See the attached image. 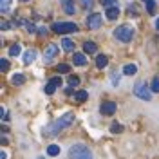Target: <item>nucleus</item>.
<instances>
[{
  "instance_id": "f257e3e1",
  "label": "nucleus",
  "mask_w": 159,
  "mask_h": 159,
  "mask_svg": "<svg viewBox=\"0 0 159 159\" xmlns=\"http://www.w3.org/2000/svg\"><path fill=\"white\" fill-rule=\"evenodd\" d=\"M72 121H74V114H72V112H67V114H63L61 118H58L56 121L49 123L47 127H43L42 134H43V136H56L58 132H61L63 129H67L69 125H72Z\"/></svg>"
},
{
  "instance_id": "f03ea898",
  "label": "nucleus",
  "mask_w": 159,
  "mask_h": 159,
  "mask_svg": "<svg viewBox=\"0 0 159 159\" xmlns=\"http://www.w3.org/2000/svg\"><path fill=\"white\" fill-rule=\"evenodd\" d=\"M69 159H94V157H92V152L85 145L76 143L69 148Z\"/></svg>"
},
{
  "instance_id": "7ed1b4c3",
  "label": "nucleus",
  "mask_w": 159,
  "mask_h": 159,
  "mask_svg": "<svg viewBox=\"0 0 159 159\" xmlns=\"http://www.w3.org/2000/svg\"><path fill=\"white\" fill-rule=\"evenodd\" d=\"M114 36H116L119 42H130V40L134 38V27L123 24V25H119V27L114 29Z\"/></svg>"
},
{
  "instance_id": "20e7f679",
  "label": "nucleus",
  "mask_w": 159,
  "mask_h": 159,
  "mask_svg": "<svg viewBox=\"0 0 159 159\" xmlns=\"http://www.w3.org/2000/svg\"><path fill=\"white\" fill-rule=\"evenodd\" d=\"M134 94H136L139 99H145V101H150V99H152V90L148 89V85H147L145 81H136V85H134Z\"/></svg>"
},
{
  "instance_id": "39448f33",
  "label": "nucleus",
  "mask_w": 159,
  "mask_h": 159,
  "mask_svg": "<svg viewBox=\"0 0 159 159\" xmlns=\"http://www.w3.org/2000/svg\"><path fill=\"white\" fill-rule=\"evenodd\" d=\"M51 29L58 34H65V33H76L78 31V25L72 24V22H56L51 25Z\"/></svg>"
},
{
  "instance_id": "423d86ee",
  "label": "nucleus",
  "mask_w": 159,
  "mask_h": 159,
  "mask_svg": "<svg viewBox=\"0 0 159 159\" xmlns=\"http://www.w3.org/2000/svg\"><path fill=\"white\" fill-rule=\"evenodd\" d=\"M101 22H103L101 15L99 13H92V15L87 16V27L89 29H99L101 27Z\"/></svg>"
},
{
  "instance_id": "0eeeda50",
  "label": "nucleus",
  "mask_w": 159,
  "mask_h": 159,
  "mask_svg": "<svg viewBox=\"0 0 159 159\" xmlns=\"http://www.w3.org/2000/svg\"><path fill=\"white\" fill-rule=\"evenodd\" d=\"M56 54H58V45H56V43H49V45L45 47V51H43V61L49 63Z\"/></svg>"
},
{
  "instance_id": "6e6552de",
  "label": "nucleus",
  "mask_w": 159,
  "mask_h": 159,
  "mask_svg": "<svg viewBox=\"0 0 159 159\" xmlns=\"http://www.w3.org/2000/svg\"><path fill=\"white\" fill-rule=\"evenodd\" d=\"M116 109H118L116 101H105V103H101V107H99V110H101L103 116H112V114L116 112Z\"/></svg>"
},
{
  "instance_id": "1a4fd4ad",
  "label": "nucleus",
  "mask_w": 159,
  "mask_h": 159,
  "mask_svg": "<svg viewBox=\"0 0 159 159\" xmlns=\"http://www.w3.org/2000/svg\"><path fill=\"white\" fill-rule=\"evenodd\" d=\"M60 85H61V78H60V76H56V78H52L49 81V83H47V85H45V94H54V90L58 89Z\"/></svg>"
},
{
  "instance_id": "9d476101",
  "label": "nucleus",
  "mask_w": 159,
  "mask_h": 159,
  "mask_svg": "<svg viewBox=\"0 0 159 159\" xmlns=\"http://www.w3.org/2000/svg\"><path fill=\"white\" fill-rule=\"evenodd\" d=\"M61 7L67 15H74L76 13V7H74V2L72 0H61Z\"/></svg>"
},
{
  "instance_id": "9b49d317",
  "label": "nucleus",
  "mask_w": 159,
  "mask_h": 159,
  "mask_svg": "<svg viewBox=\"0 0 159 159\" xmlns=\"http://www.w3.org/2000/svg\"><path fill=\"white\" fill-rule=\"evenodd\" d=\"M34 58H36V51H34V49H29V51H25V52H24V63H25V65L33 63Z\"/></svg>"
},
{
  "instance_id": "f8f14e48",
  "label": "nucleus",
  "mask_w": 159,
  "mask_h": 159,
  "mask_svg": "<svg viewBox=\"0 0 159 159\" xmlns=\"http://www.w3.org/2000/svg\"><path fill=\"white\" fill-rule=\"evenodd\" d=\"M72 61H74V65H78V67H83V65L87 63V58H85V54H81V52H76V54L72 56Z\"/></svg>"
},
{
  "instance_id": "ddd939ff",
  "label": "nucleus",
  "mask_w": 159,
  "mask_h": 159,
  "mask_svg": "<svg viewBox=\"0 0 159 159\" xmlns=\"http://www.w3.org/2000/svg\"><path fill=\"white\" fill-rule=\"evenodd\" d=\"M83 51H85L87 54H94V52L98 51V45H96L94 42H85V43H83Z\"/></svg>"
},
{
  "instance_id": "4468645a",
  "label": "nucleus",
  "mask_w": 159,
  "mask_h": 159,
  "mask_svg": "<svg viewBox=\"0 0 159 159\" xmlns=\"http://www.w3.org/2000/svg\"><path fill=\"white\" fill-rule=\"evenodd\" d=\"M105 15H107V20H116L119 16V7H109Z\"/></svg>"
},
{
  "instance_id": "2eb2a0df",
  "label": "nucleus",
  "mask_w": 159,
  "mask_h": 159,
  "mask_svg": "<svg viewBox=\"0 0 159 159\" xmlns=\"http://www.w3.org/2000/svg\"><path fill=\"white\" fill-rule=\"evenodd\" d=\"M107 63H109V58H107L105 54H99L98 58H96V67H98V69H105Z\"/></svg>"
},
{
  "instance_id": "dca6fc26",
  "label": "nucleus",
  "mask_w": 159,
  "mask_h": 159,
  "mask_svg": "<svg viewBox=\"0 0 159 159\" xmlns=\"http://www.w3.org/2000/svg\"><path fill=\"white\" fill-rule=\"evenodd\" d=\"M61 49L67 51V52H70V51L74 49V42H72L70 38H63L61 40Z\"/></svg>"
},
{
  "instance_id": "f3484780",
  "label": "nucleus",
  "mask_w": 159,
  "mask_h": 159,
  "mask_svg": "<svg viewBox=\"0 0 159 159\" xmlns=\"http://www.w3.org/2000/svg\"><path fill=\"white\" fill-rule=\"evenodd\" d=\"M138 72V67L134 65V63H127L125 67H123V74H127V76H132V74H136Z\"/></svg>"
},
{
  "instance_id": "a211bd4d",
  "label": "nucleus",
  "mask_w": 159,
  "mask_h": 159,
  "mask_svg": "<svg viewBox=\"0 0 159 159\" xmlns=\"http://www.w3.org/2000/svg\"><path fill=\"white\" fill-rule=\"evenodd\" d=\"M11 81H13V85H24L25 83V76L24 74H13V78H11Z\"/></svg>"
},
{
  "instance_id": "6ab92c4d",
  "label": "nucleus",
  "mask_w": 159,
  "mask_h": 159,
  "mask_svg": "<svg viewBox=\"0 0 159 159\" xmlns=\"http://www.w3.org/2000/svg\"><path fill=\"white\" fill-rule=\"evenodd\" d=\"M60 152H61V148H60L58 145H49V147H47V154H49L51 157H56Z\"/></svg>"
},
{
  "instance_id": "aec40b11",
  "label": "nucleus",
  "mask_w": 159,
  "mask_h": 159,
  "mask_svg": "<svg viewBox=\"0 0 159 159\" xmlns=\"http://www.w3.org/2000/svg\"><path fill=\"white\" fill-rule=\"evenodd\" d=\"M87 98H89V94H87V90H78V92L74 94V99H76V101H85Z\"/></svg>"
},
{
  "instance_id": "412c9836",
  "label": "nucleus",
  "mask_w": 159,
  "mask_h": 159,
  "mask_svg": "<svg viewBox=\"0 0 159 159\" xmlns=\"http://www.w3.org/2000/svg\"><path fill=\"white\" fill-rule=\"evenodd\" d=\"M11 7V0H0V11L2 13H9Z\"/></svg>"
},
{
  "instance_id": "4be33fe9",
  "label": "nucleus",
  "mask_w": 159,
  "mask_h": 159,
  "mask_svg": "<svg viewBox=\"0 0 159 159\" xmlns=\"http://www.w3.org/2000/svg\"><path fill=\"white\" fill-rule=\"evenodd\" d=\"M145 4H147V13H148V15H154V13H156V2H154V0H147Z\"/></svg>"
},
{
  "instance_id": "5701e85b",
  "label": "nucleus",
  "mask_w": 159,
  "mask_h": 159,
  "mask_svg": "<svg viewBox=\"0 0 159 159\" xmlns=\"http://www.w3.org/2000/svg\"><path fill=\"white\" fill-rule=\"evenodd\" d=\"M101 4L109 9V7H118V0H101Z\"/></svg>"
},
{
  "instance_id": "b1692460",
  "label": "nucleus",
  "mask_w": 159,
  "mask_h": 159,
  "mask_svg": "<svg viewBox=\"0 0 159 159\" xmlns=\"http://www.w3.org/2000/svg\"><path fill=\"white\" fill-rule=\"evenodd\" d=\"M9 54L11 56H18L20 54V45L18 43H15V45H11L9 47Z\"/></svg>"
},
{
  "instance_id": "393cba45",
  "label": "nucleus",
  "mask_w": 159,
  "mask_h": 159,
  "mask_svg": "<svg viewBox=\"0 0 159 159\" xmlns=\"http://www.w3.org/2000/svg\"><path fill=\"white\" fill-rule=\"evenodd\" d=\"M150 90L152 92H159V78L156 76V78L152 80V85H150Z\"/></svg>"
},
{
  "instance_id": "a878e982",
  "label": "nucleus",
  "mask_w": 159,
  "mask_h": 159,
  "mask_svg": "<svg viewBox=\"0 0 159 159\" xmlns=\"http://www.w3.org/2000/svg\"><path fill=\"white\" fill-rule=\"evenodd\" d=\"M56 70L61 72V74H65V72H69V70H70V67L67 65V63H60L58 67H56Z\"/></svg>"
},
{
  "instance_id": "bb28decb",
  "label": "nucleus",
  "mask_w": 159,
  "mask_h": 159,
  "mask_svg": "<svg viewBox=\"0 0 159 159\" xmlns=\"http://www.w3.org/2000/svg\"><path fill=\"white\" fill-rule=\"evenodd\" d=\"M0 69H2V72H7V69H9V61L6 58L0 60Z\"/></svg>"
},
{
  "instance_id": "cd10ccee",
  "label": "nucleus",
  "mask_w": 159,
  "mask_h": 159,
  "mask_svg": "<svg viewBox=\"0 0 159 159\" xmlns=\"http://www.w3.org/2000/svg\"><path fill=\"white\" fill-rule=\"evenodd\" d=\"M69 85L70 87H78L80 85V78L78 76H69Z\"/></svg>"
},
{
  "instance_id": "c85d7f7f",
  "label": "nucleus",
  "mask_w": 159,
  "mask_h": 159,
  "mask_svg": "<svg viewBox=\"0 0 159 159\" xmlns=\"http://www.w3.org/2000/svg\"><path fill=\"white\" fill-rule=\"evenodd\" d=\"M80 4H81L85 9H90V7L94 6V0H80Z\"/></svg>"
},
{
  "instance_id": "c756f323",
  "label": "nucleus",
  "mask_w": 159,
  "mask_h": 159,
  "mask_svg": "<svg viewBox=\"0 0 159 159\" xmlns=\"http://www.w3.org/2000/svg\"><path fill=\"white\" fill-rule=\"evenodd\" d=\"M110 132H121V125H118V123H112V127H110Z\"/></svg>"
},
{
  "instance_id": "7c9ffc66",
  "label": "nucleus",
  "mask_w": 159,
  "mask_h": 159,
  "mask_svg": "<svg viewBox=\"0 0 159 159\" xmlns=\"http://www.w3.org/2000/svg\"><path fill=\"white\" fill-rule=\"evenodd\" d=\"M25 29L29 31V33H34V31H36V27H34V24H31V22H27V24H25Z\"/></svg>"
},
{
  "instance_id": "2f4dec72",
  "label": "nucleus",
  "mask_w": 159,
  "mask_h": 159,
  "mask_svg": "<svg viewBox=\"0 0 159 159\" xmlns=\"http://www.w3.org/2000/svg\"><path fill=\"white\" fill-rule=\"evenodd\" d=\"M110 80H112V83H114V85H119V76L116 74V72L112 74V78H110Z\"/></svg>"
},
{
  "instance_id": "473e14b6",
  "label": "nucleus",
  "mask_w": 159,
  "mask_h": 159,
  "mask_svg": "<svg viewBox=\"0 0 159 159\" xmlns=\"http://www.w3.org/2000/svg\"><path fill=\"white\" fill-rule=\"evenodd\" d=\"M9 27H11V25L7 24V22H2V29H4V31H7Z\"/></svg>"
},
{
  "instance_id": "72a5a7b5",
  "label": "nucleus",
  "mask_w": 159,
  "mask_h": 159,
  "mask_svg": "<svg viewBox=\"0 0 159 159\" xmlns=\"http://www.w3.org/2000/svg\"><path fill=\"white\" fill-rule=\"evenodd\" d=\"M0 159H7V154H6V152H4V150H2V152H0Z\"/></svg>"
},
{
  "instance_id": "f704fd0d",
  "label": "nucleus",
  "mask_w": 159,
  "mask_h": 159,
  "mask_svg": "<svg viewBox=\"0 0 159 159\" xmlns=\"http://www.w3.org/2000/svg\"><path fill=\"white\" fill-rule=\"evenodd\" d=\"M156 27H157V29H159V20H157V22H156Z\"/></svg>"
},
{
  "instance_id": "c9c22d12",
  "label": "nucleus",
  "mask_w": 159,
  "mask_h": 159,
  "mask_svg": "<svg viewBox=\"0 0 159 159\" xmlns=\"http://www.w3.org/2000/svg\"><path fill=\"white\" fill-rule=\"evenodd\" d=\"M22 2H29V0H22Z\"/></svg>"
},
{
  "instance_id": "e433bc0d",
  "label": "nucleus",
  "mask_w": 159,
  "mask_h": 159,
  "mask_svg": "<svg viewBox=\"0 0 159 159\" xmlns=\"http://www.w3.org/2000/svg\"><path fill=\"white\" fill-rule=\"evenodd\" d=\"M145 2H147V0H145Z\"/></svg>"
}]
</instances>
